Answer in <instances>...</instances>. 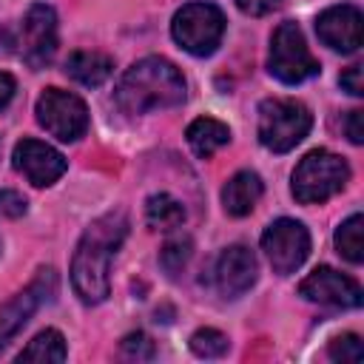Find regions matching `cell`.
I'll list each match as a JSON object with an SVG mask.
<instances>
[{"label": "cell", "instance_id": "cell-1", "mask_svg": "<svg viewBox=\"0 0 364 364\" xmlns=\"http://www.w3.org/2000/svg\"><path fill=\"white\" fill-rule=\"evenodd\" d=\"M128 236V216L108 210L97 216L77 242L71 256V284L82 304H100L111 293V259Z\"/></svg>", "mask_w": 364, "mask_h": 364}, {"label": "cell", "instance_id": "cell-2", "mask_svg": "<svg viewBox=\"0 0 364 364\" xmlns=\"http://www.w3.org/2000/svg\"><path fill=\"white\" fill-rule=\"evenodd\" d=\"M188 97L182 71L165 57L136 60L117 85V105L125 114H148L162 108H176Z\"/></svg>", "mask_w": 364, "mask_h": 364}, {"label": "cell", "instance_id": "cell-3", "mask_svg": "<svg viewBox=\"0 0 364 364\" xmlns=\"http://www.w3.org/2000/svg\"><path fill=\"white\" fill-rule=\"evenodd\" d=\"M350 182V165L324 148H316L301 156L290 176V191L301 205H321L336 196Z\"/></svg>", "mask_w": 364, "mask_h": 364}, {"label": "cell", "instance_id": "cell-4", "mask_svg": "<svg viewBox=\"0 0 364 364\" xmlns=\"http://www.w3.org/2000/svg\"><path fill=\"white\" fill-rule=\"evenodd\" d=\"M313 114L299 100H264L259 105V142L273 154L293 151L310 131Z\"/></svg>", "mask_w": 364, "mask_h": 364}, {"label": "cell", "instance_id": "cell-5", "mask_svg": "<svg viewBox=\"0 0 364 364\" xmlns=\"http://www.w3.org/2000/svg\"><path fill=\"white\" fill-rule=\"evenodd\" d=\"M171 34L179 43V48H185L193 57H208L219 48L222 34H225V14L219 6L196 0V3H185L171 23Z\"/></svg>", "mask_w": 364, "mask_h": 364}, {"label": "cell", "instance_id": "cell-6", "mask_svg": "<svg viewBox=\"0 0 364 364\" xmlns=\"http://www.w3.org/2000/svg\"><path fill=\"white\" fill-rule=\"evenodd\" d=\"M267 71L284 82L299 85L318 74V60L310 54L301 28L293 20L279 23V28L270 37V54H267Z\"/></svg>", "mask_w": 364, "mask_h": 364}, {"label": "cell", "instance_id": "cell-7", "mask_svg": "<svg viewBox=\"0 0 364 364\" xmlns=\"http://www.w3.org/2000/svg\"><path fill=\"white\" fill-rule=\"evenodd\" d=\"M54 296H57V273L54 267H40L37 276L28 282V287H23L0 307V353L14 341V336L28 324V318Z\"/></svg>", "mask_w": 364, "mask_h": 364}, {"label": "cell", "instance_id": "cell-8", "mask_svg": "<svg viewBox=\"0 0 364 364\" xmlns=\"http://www.w3.org/2000/svg\"><path fill=\"white\" fill-rule=\"evenodd\" d=\"M34 111H37V122L60 142H77L88 131V108L71 91L46 88Z\"/></svg>", "mask_w": 364, "mask_h": 364}, {"label": "cell", "instance_id": "cell-9", "mask_svg": "<svg viewBox=\"0 0 364 364\" xmlns=\"http://www.w3.org/2000/svg\"><path fill=\"white\" fill-rule=\"evenodd\" d=\"M262 250H264L273 273L287 276L304 264V259L310 253V233L296 219H287V216L276 219L262 233Z\"/></svg>", "mask_w": 364, "mask_h": 364}, {"label": "cell", "instance_id": "cell-10", "mask_svg": "<svg viewBox=\"0 0 364 364\" xmlns=\"http://www.w3.org/2000/svg\"><path fill=\"white\" fill-rule=\"evenodd\" d=\"M299 296H304L307 301H316V304H327V307H361V301H364L361 284L327 264L316 267L299 284Z\"/></svg>", "mask_w": 364, "mask_h": 364}, {"label": "cell", "instance_id": "cell-11", "mask_svg": "<svg viewBox=\"0 0 364 364\" xmlns=\"http://www.w3.org/2000/svg\"><path fill=\"white\" fill-rule=\"evenodd\" d=\"M57 51V14L46 3H34L23 17V60L31 68L51 63Z\"/></svg>", "mask_w": 364, "mask_h": 364}, {"label": "cell", "instance_id": "cell-12", "mask_svg": "<svg viewBox=\"0 0 364 364\" xmlns=\"http://www.w3.org/2000/svg\"><path fill=\"white\" fill-rule=\"evenodd\" d=\"M11 159H14L17 173H23L34 188H48V185H54V182L65 173V168H68L65 156H63L57 148L40 142V139H20V142L14 145Z\"/></svg>", "mask_w": 364, "mask_h": 364}, {"label": "cell", "instance_id": "cell-13", "mask_svg": "<svg viewBox=\"0 0 364 364\" xmlns=\"http://www.w3.org/2000/svg\"><path fill=\"white\" fill-rule=\"evenodd\" d=\"M364 17L355 6L341 3V6H330L316 17V34L324 46H330L333 51L341 54H353L358 51L364 34H361Z\"/></svg>", "mask_w": 364, "mask_h": 364}, {"label": "cell", "instance_id": "cell-14", "mask_svg": "<svg viewBox=\"0 0 364 364\" xmlns=\"http://www.w3.org/2000/svg\"><path fill=\"white\" fill-rule=\"evenodd\" d=\"M256 276H259V264H256V256L250 253V247L245 245H230L219 253L216 259V267H213V282H216V290L225 296V299H239L242 293H247L253 284H256Z\"/></svg>", "mask_w": 364, "mask_h": 364}, {"label": "cell", "instance_id": "cell-15", "mask_svg": "<svg viewBox=\"0 0 364 364\" xmlns=\"http://www.w3.org/2000/svg\"><path fill=\"white\" fill-rule=\"evenodd\" d=\"M262 191H264V185H262L259 173H253V171L233 173L225 182V188H222V208H225V213L247 216L256 208V202L262 199Z\"/></svg>", "mask_w": 364, "mask_h": 364}, {"label": "cell", "instance_id": "cell-16", "mask_svg": "<svg viewBox=\"0 0 364 364\" xmlns=\"http://www.w3.org/2000/svg\"><path fill=\"white\" fill-rule=\"evenodd\" d=\"M114 71V60L102 51H74L65 60V74L85 88L102 85Z\"/></svg>", "mask_w": 364, "mask_h": 364}, {"label": "cell", "instance_id": "cell-17", "mask_svg": "<svg viewBox=\"0 0 364 364\" xmlns=\"http://www.w3.org/2000/svg\"><path fill=\"white\" fill-rule=\"evenodd\" d=\"M185 136H188L191 151H193L199 159H210L219 148H225V145L230 142V128H228L225 122L213 119V117H199V119H193V122L188 125Z\"/></svg>", "mask_w": 364, "mask_h": 364}, {"label": "cell", "instance_id": "cell-18", "mask_svg": "<svg viewBox=\"0 0 364 364\" xmlns=\"http://www.w3.org/2000/svg\"><path fill=\"white\" fill-rule=\"evenodd\" d=\"M68 358V350H65V341H63V333L60 330H43L37 333L20 353H17V361H40V364H48V361H65Z\"/></svg>", "mask_w": 364, "mask_h": 364}, {"label": "cell", "instance_id": "cell-19", "mask_svg": "<svg viewBox=\"0 0 364 364\" xmlns=\"http://www.w3.org/2000/svg\"><path fill=\"white\" fill-rule=\"evenodd\" d=\"M145 219L156 230H173V228H179L185 222V208L171 193H154L145 202Z\"/></svg>", "mask_w": 364, "mask_h": 364}, {"label": "cell", "instance_id": "cell-20", "mask_svg": "<svg viewBox=\"0 0 364 364\" xmlns=\"http://www.w3.org/2000/svg\"><path fill=\"white\" fill-rule=\"evenodd\" d=\"M336 250L347 262H353V264H361L364 262V216L361 213L347 216L336 228Z\"/></svg>", "mask_w": 364, "mask_h": 364}, {"label": "cell", "instance_id": "cell-21", "mask_svg": "<svg viewBox=\"0 0 364 364\" xmlns=\"http://www.w3.org/2000/svg\"><path fill=\"white\" fill-rule=\"evenodd\" d=\"M191 253H193V245L188 236H173L162 245L159 250V264L168 276H179L185 270V264L191 262Z\"/></svg>", "mask_w": 364, "mask_h": 364}, {"label": "cell", "instance_id": "cell-22", "mask_svg": "<svg viewBox=\"0 0 364 364\" xmlns=\"http://www.w3.org/2000/svg\"><path fill=\"white\" fill-rule=\"evenodd\" d=\"M191 350L199 358H219L228 353V336L213 327H202L191 336Z\"/></svg>", "mask_w": 364, "mask_h": 364}, {"label": "cell", "instance_id": "cell-23", "mask_svg": "<svg viewBox=\"0 0 364 364\" xmlns=\"http://www.w3.org/2000/svg\"><path fill=\"white\" fill-rule=\"evenodd\" d=\"M327 355L333 361H341V364H361L364 361V344L355 333H341L330 341Z\"/></svg>", "mask_w": 364, "mask_h": 364}, {"label": "cell", "instance_id": "cell-24", "mask_svg": "<svg viewBox=\"0 0 364 364\" xmlns=\"http://www.w3.org/2000/svg\"><path fill=\"white\" fill-rule=\"evenodd\" d=\"M122 358H131V361H145V358H154V344L145 333H131L122 338Z\"/></svg>", "mask_w": 364, "mask_h": 364}, {"label": "cell", "instance_id": "cell-25", "mask_svg": "<svg viewBox=\"0 0 364 364\" xmlns=\"http://www.w3.org/2000/svg\"><path fill=\"white\" fill-rule=\"evenodd\" d=\"M26 213V199L17 193V191H9L3 188L0 191V216H9V219H20Z\"/></svg>", "mask_w": 364, "mask_h": 364}, {"label": "cell", "instance_id": "cell-26", "mask_svg": "<svg viewBox=\"0 0 364 364\" xmlns=\"http://www.w3.org/2000/svg\"><path fill=\"white\" fill-rule=\"evenodd\" d=\"M233 3L242 14H250V17H264L282 6V0H233Z\"/></svg>", "mask_w": 364, "mask_h": 364}, {"label": "cell", "instance_id": "cell-27", "mask_svg": "<svg viewBox=\"0 0 364 364\" xmlns=\"http://www.w3.org/2000/svg\"><path fill=\"white\" fill-rule=\"evenodd\" d=\"M338 85H341L347 94H353V97H361V94H364L361 65H347V68L341 71V77H338Z\"/></svg>", "mask_w": 364, "mask_h": 364}, {"label": "cell", "instance_id": "cell-28", "mask_svg": "<svg viewBox=\"0 0 364 364\" xmlns=\"http://www.w3.org/2000/svg\"><path fill=\"white\" fill-rule=\"evenodd\" d=\"M344 131H347V139L353 145H361L364 142V111H350L347 119H344Z\"/></svg>", "mask_w": 364, "mask_h": 364}, {"label": "cell", "instance_id": "cell-29", "mask_svg": "<svg viewBox=\"0 0 364 364\" xmlns=\"http://www.w3.org/2000/svg\"><path fill=\"white\" fill-rule=\"evenodd\" d=\"M14 88H17L14 77H11V74H6V71H0V108H3V105H9V100L14 97Z\"/></svg>", "mask_w": 364, "mask_h": 364}]
</instances>
